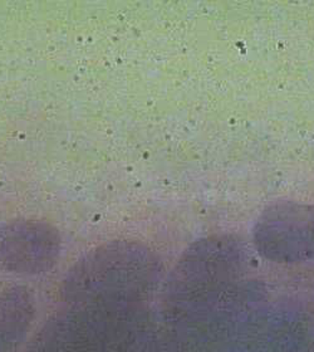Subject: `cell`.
Listing matches in <instances>:
<instances>
[{
  "label": "cell",
  "instance_id": "5b68a950",
  "mask_svg": "<svg viewBox=\"0 0 314 352\" xmlns=\"http://www.w3.org/2000/svg\"><path fill=\"white\" fill-rule=\"evenodd\" d=\"M36 314L34 297L25 287L0 292V352H18Z\"/></svg>",
  "mask_w": 314,
  "mask_h": 352
},
{
  "label": "cell",
  "instance_id": "277c9868",
  "mask_svg": "<svg viewBox=\"0 0 314 352\" xmlns=\"http://www.w3.org/2000/svg\"><path fill=\"white\" fill-rule=\"evenodd\" d=\"M58 230L41 220L19 219L0 226V268L18 274L49 271L58 261Z\"/></svg>",
  "mask_w": 314,
  "mask_h": 352
},
{
  "label": "cell",
  "instance_id": "7a4b0ae2",
  "mask_svg": "<svg viewBox=\"0 0 314 352\" xmlns=\"http://www.w3.org/2000/svg\"><path fill=\"white\" fill-rule=\"evenodd\" d=\"M133 312L65 306L33 338L28 352H124Z\"/></svg>",
  "mask_w": 314,
  "mask_h": 352
},
{
  "label": "cell",
  "instance_id": "6da1fadb",
  "mask_svg": "<svg viewBox=\"0 0 314 352\" xmlns=\"http://www.w3.org/2000/svg\"><path fill=\"white\" fill-rule=\"evenodd\" d=\"M160 273L159 259L145 245L130 241L106 243L67 272L60 298L66 307L137 311L154 292Z\"/></svg>",
  "mask_w": 314,
  "mask_h": 352
},
{
  "label": "cell",
  "instance_id": "3957f363",
  "mask_svg": "<svg viewBox=\"0 0 314 352\" xmlns=\"http://www.w3.org/2000/svg\"><path fill=\"white\" fill-rule=\"evenodd\" d=\"M253 242L265 259L304 263L314 259V204L280 201L256 219Z\"/></svg>",
  "mask_w": 314,
  "mask_h": 352
}]
</instances>
